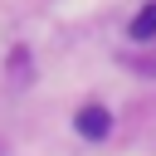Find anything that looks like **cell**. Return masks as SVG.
Returning <instances> with one entry per match:
<instances>
[{"label": "cell", "instance_id": "cell-1", "mask_svg": "<svg viewBox=\"0 0 156 156\" xmlns=\"http://www.w3.org/2000/svg\"><path fill=\"white\" fill-rule=\"evenodd\" d=\"M107 127H112V122H107V112H102V107H83V112H78V132H83V136L102 141V136H107Z\"/></svg>", "mask_w": 156, "mask_h": 156}, {"label": "cell", "instance_id": "cell-2", "mask_svg": "<svg viewBox=\"0 0 156 156\" xmlns=\"http://www.w3.org/2000/svg\"><path fill=\"white\" fill-rule=\"evenodd\" d=\"M132 39L141 44V39H156V5H141L136 10V20H132Z\"/></svg>", "mask_w": 156, "mask_h": 156}]
</instances>
